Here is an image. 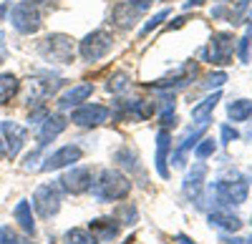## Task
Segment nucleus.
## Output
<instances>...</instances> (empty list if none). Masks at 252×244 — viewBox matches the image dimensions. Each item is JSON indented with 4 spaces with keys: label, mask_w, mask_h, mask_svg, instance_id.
<instances>
[{
    "label": "nucleus",
    "mask_w": 252,
    "mask_h": 244,
    "mask_svg": "<svg viewBox=\"0 0 252 244\" xmlns=\"http://www.w3.org/2000/svg\"><path fill=\"white\" fill-rule=\"evenodd\" d=\"M131 191V181L126 179L121 171L116 169H103L98 174V179L91 184V194L98 201H116V199H126Z\"/></svg>",
    "instance_id": "f257e3e1"
},
{
    "label": "nucleus",
    "mask_w": 252,
    "mask_h": 244,
    "mask_svg": "<svg viewBox=\"0 0 252 244\" xmlns=\"http://www.w3.org/2000/svg\"><path fill=\"white\" fill-rule=\"evenodd\" d=\"M73 51H76L73 38L63 33H53L38 43V53L46 60H51V63H61V66L73 63Z\"/></svg>",
    "instance_id": "f03ea898"
},
{
    "label": "nucleus",
    "mask_w": 252,
    "mask_h": 244,
    "mask_svg": "<svg viewBox=\"0 0 252 244\" xmlns=\"http://www.w3.org/2000/svg\"><path fill=\"white\" fill-rule=\"evenodd\" d=\"M232 53H235V38L232 33H215L209 46L202 51V55L215 66H229L232 63Z\"/></svg>",
    "instance_id": "7ed1b4c3"
},
{
    "label": "nucleus",
    "mask_w": 252,
    "mask_h": 244,
    "mask_svg": "<svg viewBox=\"0 0 252 244\" xmlns=\"http://www.w3.org/2000/svg\"><path fill=\"white\" fill-rule=\"evenodd\" d=\"M10 23L18 33H23V35H31V33H38L40 26H43V20H40V13L35 5L31 3H18L13 5L10 10Z\"/></svg>",
    "instance_id": "20e7f679"
},
{
    "label": "nucleus",
    "mask_w": 252,
    "mask_h": 244,
    "mask_svg": "<svg viewBox=\"0 0 252 244\" xmlns=\"http://www.w3.org/2000/svg\"><path fill=\"white\" fill-rule=\"evenodd\" d=\"M111 46H114L111 33H106V30H94V33H89V35L78 43V53H81L83 60H98V58H103V55L111 51Z\"/></svg>",
    "instance_id": "39448f33"
},
{
    "label": "nucleus",
    "mask_w": 252,
    "mask_h": 244,
    "mask_svg": "<svg viewBox=\"0 0 252 244\" xmlns=\"http://www.w3.org/2000/svg\"><path fill=\"white\" fill-rule=\"evenodd\" d=\"M33 207H35V212L43 217V219L56 217L58 209H61V194H58V189L51 187V184L38 187L35 194H33Z\"/></svg>",
    "instance_id": "423d86ee"
},
{
    "label": "nucleus",
    "mask_w": 252,
    "mask_h": 244,
    "mask_svg": "<svg viewBox=\"0 0 252 244\" xmlns=\"http://www.w3.org/2000/svg\"><path fill=\"white\" fill-rule=\"evenodd\" d=\"M61 189L68 191V194H83L91 189V181H94V169L91 166H76L71 171H66L61 179Z\"/></svg>",
    "instance_id": "0eeeda50"
},
{
    "label": "nucleus",
    "mask_w": 252,
    "mask_h": 244,
    "mask_svg": "<svg viewBox=\"0 0 252 244\" xmlns=\"http://www.w3.org/2000/svg\"><path fill=\"white\" fill-rule=\"evenodd\" d=\"M212 191L222 204H242V201H247V181L245 179H235V181L222 179L217 184H212Z\"/></svg>",
    "instance_id": "6e6552de"
},
{
    "label": "nucleus",
    "mask_w": 252,
    "mask_h": 244,
    "mask_svg": "<svg viewBox=\"0 0 252 244\" xmlns=\"http://www.w3.org/2000/svg\"><path fill=\"white\" fill-rule=\"evenodd\" d=\"M111 116V111L106 106H98V104H83L71 113V121L76 126H101L106 124Z\"/></svg>",
    "instance_id": "1a4fd4ad"
},
{
    "label": "nucleus",
    "mask_w": 252,
    "mask_h": 244,
    "mask_svg": "<svg viewBox=\"0 0 252 244\" xmlns=\"http://www.w3.org/2000/svg\"><path fill=\"white\" fill-rule=\"evenodd\" d=\"M0 131H3V136H5V154L10 159H15L20 154V149H23V144H26L28 129L15 124V121H0Z\"/></svg>",
    "instance_id": "9d476101"
},
{
    "label": "nucleus",
    "mask_w": 252,
    "mask_h": 244,
    "mask_svg": "<svg viewBox=\"0 0 252 244\" xmlns=\"http://www.w3.org/2000/svg\"><path fill=\"white\" fill-rule=\"evenodd\" d=\"M66 124H68V121L63 118L61 113H48L43 121H40V131H38V149H35V151H40L43 146H48L51 141H53L63 129H66Z\"/></svg>",
    "instance_id": "9b49d317"
},
{
    "label": "nucleus",
    "mask_w": 252,
    "mask_h": 244,
    "mask_svg": "<svg viewBox=\"0 0 252 244\" xmlns=\"http://www.w3.org/2000/svg\"><path fill=\"white\" fill-rule=\"evenodd\" d=\"M81 159V149L78 146H63L58 151H53L43 164H40V171H56V169H63V166H68V164H76V161Z\"/></svg>",
    "instance_id": "f8f14e48"
},
{
    "label": "nucleus",
    "mask_w": 252,
    "mask_h": 244,
    "mask_svg": "<svg viewBox=\"0 0 252 244\" xmlns=\"http://www.w3.org/2000/svg\"><path fill=\"white\" fill-rule=\"evenodd\" d=\"M204 176H207V164L204 161H197V164L192 166V171L187 174V179H184V196L189 199V201H199V196H202V187H204Z\"/></svg>",
    "instance_id": "ddd939ff"
},
{
    "label": "nucleus",
    "mask_w": 252,
    "mask_h": 244,
    "mask_svg": "<svg viewBox=\"0 0 252 244\" xmlns=\"http://www.w3.org/2000/svg\"><path fill=\"white\" fill-rule=\"evenodd\" d=\"M197 73V63H187V66H182L179 71H174L169 78H159V81H154V88H182V86H187L189 83V78H192Z\"/></svg>",
    "instance_id": "4468645a"
},
{
    "label": "nucleus",
    "mask_w": 252,
    "mask_h": 244,
    "mask_svg": "<svg viewBox=\"0 0 252 244\" xmlns=\"http://www.w3.org/2000/svg\"><path fill=\"white\" fill-rule=\"evenodd\" d=\"M89 232L96 242H111L119 237V221L116 219H94L91 224H89Z\"/></svg>",
    "instance_id": "2eb2a0df"
},
{
    "label": "nucleus",
    "mask_w": 252,
    "mask_h": 244,
    "mask_svg": "<svg viewBox=\"0 0 252 244\" xmlns=\"http://www.w3.org/2000/svg\"><path fill=\"white\" fill-rule=\"evenodd\" d=\"M91 93H94V86H91V83H78V86L68 88L66 93L58 98V106H61L63 111L71 108V106H81V101H86Z\"/></svg>",
    "instance_id": "dca6fc26"
},
{
    "label": "nucleus",
    "mask_w": 252,
    "mask_h": 244,
    "mask_svg": "<svg viewBox=\"0 0 252 244\" xmlns=\"http://www.w3.org/2000/svg\"><path fill=\"white\" fill-rule=\"evenodd\" d=\"M207 124H209V121H202V124H199V126H197L192 134H189V136L182 141V146L177 149V154H174V159H172L177 169H182V166H184V156H187L189 151H192V149L197 146V138H202V136H204V131H207Z\"/></svg>",
    "instance_id": "f3484780"
},
{
    "label": "nucleus",
    "mask_w": 252,
    "mask_h": 244,
    "mask_svg": "<svg viewBox=\"0 0 252 244\" xmlns=\"http://www.w3.org/2000/svg\"><path fill=\"white\" fill-rule=\"evenodd\" d=\"M61 86V81H31V91H28V104H40L43 98H48L51 93H56V88Z\"/></svg>",
    "instance_id": "a211bd4d"
},
{
    "label": "nucleus",
    "mask_w": 252,
    "mask_h": 244,
    "mask_svg": "<svg viewBox=\"0 0 252 244\" xmlns=\"http://www.w3.org/2000/svg\"><path fill=\"white\" fill-rule=\"evenodd\" d=\"M166 154H169V134H166V129L159 131L157 136V171L161 179L169 176V166H166Z\"/></svg>",
    "instance_id": "6ab92c4d"
},
{
    "label": "nucleus",
    "mask_w": 252,
    "mask_h": 244,
    "mask_svg": "<svg viewBox=\"0 0 252 244\" xmlns=\"http://www.w3.org/2000/svg\"><path fill=\"white\" fill-rule=\"evenodd\" d=\"M136 15H139V10H136L134 5L119 3V5L114 8V23H116L121 30H129V28H134V23H136Z\"/></svg>",
    "instance_id": "aec40b11"
},
{
    "label": "nucleus",
    "mask_w": 252,
    "mask_h": 244,
    "mask_svg": "<svg viewBox=\"0 0 252 244\" xmlns=\"http://www.w3.org/2000/svg\"><path fill=\"white\" fill-rule=\"evenodd\" d=\"M209 224H215L220 229H227V232H237L242 227V219L235 217V214H229V212L217 209V212H209Z\"/></svg>",
    "instance_id": "412c9836"
},
{
    "label": "nucleus",
    "mask_w": 252,
    "mask_h": 244,
    "mask_svg": "<svg viewBox=\"0 0 252 244\" xmlns=\"http://www.w3.org/2000/svg\"><path fill=\"white\" fill-rule=\"evenodd\" d=\"M13 217H15V221H18V224L23 227L31 237L35 234V221H33V214H31V204H28V201H18L15 209H13Z\"/></svg>",
    "instance_id": "4be33fe9"
},
{
    "label": "nucleus",
    "mask_w": 252,
    "mask_h": 244,
    "mask_svg": "<svg viewBox=\"0 0 252 244\" xmlns=\"http://www.w3.org/2000/svg\"><path fill=\"white\" fill-rule=\"evenodd\" d=\"M222 101V93H212V96H207L202 104H197L194 108H192V116L197 118V121H207L209 116H212V111L217 108V104Z\"/></svg>",
    "instance_id": "5701e85b"
},
{
    "label": "nucleus",
    "mask_w": 252,
    "mask_h": 244,
    "mask_svg": "<svg viewBox=\"0 0 252 244\" xmlns=\"http://www.w3.org/2000/svg\"><path fill=\"white\" fill-rule=\"evenodd\" d=\"M227 113L232 121H247L252 116V101L237 98V101H229L227 104Z\"/></svg>",
    "instance_id": "b1692460"
},
{
    "label": "nucleus",
    "mask_w": 252,
    "mask_h": 244,
    "mask_svg": "<svg viewBox=\"0 0 252 244\" xmlns=\"http://www.w3.org/2000/svg\"><path fill=\"white\" fill-rule=\"evenodd\" d=\"M18 93V78L13 73H0V106Z\"/></svg>",
    "instance_id": "393cba45"
},
{
    "label": "nucleus",
    "mask_w": 252,
    "mask_h": 244,
    "mask_svg": "<svg viewBox=\"0 0 252 244\" xmlns=\"http://www.w3.org/2000/svg\"><path fill=\"white\" fill-rule=\"evenodd\" d=\"M63 242L66 244H96V239L91 237L89 229H68L63 234Z\"/></svg>",
    "instance_id": "a878e982"
},
{
    "label": "nucleus",
    "mask_w": 252,
    "mask_h": 244,
    "mask_svg": "<svg viewBox=\"0 0 252 244\" xmlns=\"http://www.w3.org/2000/svg\"><path fill=\"white\" fill-rule=\"evenodd\" d=\"M106 88H109V93H121V91H126V88H129V76H126V73L111 76L109 83H106Z\"/></svg>",
    "instance_id": "bb28decb"
},
{
    "label": "nucleus",
    "mask_w": 252,
    "mask_h": 244,
    "mask_svg": "<svg viewBox=\"0 0 252 244\" xmlns=\"http://www.w3.org/2000/svg\"><path fill=\"white\" fill-rule=\"evenodd\" d=\"M217 151V144H215V141L212 138H202V144H197L194 146V156L202 161V159H207V156H212Z\"/></svg>",
    "instance_id": "cd10ccee"
},
{
    "label": "nucleus",
    "mask_w": 252,
    "mask_h": 244,
    "mask_svg": "<svg viewBox=\"0 0 252 244\" xmlns=\"http://www.w3.org/2000/svg\"><path fill=\"white\" fill-rule=\"evenodd\" d=\"M250 3H252V0H237V3H235V10L229 13V23L237 26V23H240V18L245 15V10L250 8Z\"/></svg>",
    "instance_id": "c85d7f7f"
},
{
    "label": "nucleus",
    "mask_w": 252,
    "mask_h": 244,
    "mask_svg": "<svg viewBox=\"0 0 252 244\" xmlns=\"http://www.w3.org/2000/svg\"><path fill=\"white\" fill-rule=\"evenodd\" d=\"M166 18H169V10H161V13H157V15H152V20H149V23H146L144 28H141V33L139 35H146V33H152L157 26H161V20H166Z\"/></svg>",
    "instance_id": "c756f323"
},
{
    "label": "nucleus",
    "mask_w": 252,
    "mask_h": 244,
    "mask_svg": "<svg viewBox=\"0 0 252 244\" xmlns=\"http://www.w3.org/2000/svg\"><path fill=\"white\" fill-rule=\"evenodd\" d=\"M0 244H26L10 227H0Z\"/></svg>",
    "instance_id": "7c9ffc66"
},
{
    "label": "nucleus",
    "mask_w": 252,
    "mask_h": 244,
    "mask_svg": "<svg viewBox=\"0 0 252 244\" xmlns=\"http://www.w3.org/2000/svg\"><path fill=\"white\" fill-rule=\"evenodd\" d=\"M250 43H252V35L245 33V38H240V60L242 63H247V58H250Z\"/></svg>",
    "instance_id": "2f4dec72"
},
{
    "label": "nucleus",
    "mask_w": 252,
    "mask_h": 244,
    "mask_svg": "<svg viewBox=\"0 0 252 244\" xmlns=\"http://www.w3.org/2000/svg\"><path fill=\"white\" fill-rule=\"evenodd\" d=\"M227 83V73H212V76H209L207 78V88H220V86H224Z\"/></svg>",
    "instance_id": "473e14b6"
},
{
    "label": "nucleus",
    "mask_w": 252,
    "mask_h": 244,
    "mask_svg": "<svg viewBox=\"0 0 252 244\" xmlns=\"http://www.w3.org/2000/svg\"><path fill=\"white\" fill-rule=\"evenodd\" d=\"M116 217H124L126 221H124V224H134V221H136V209L134 207H129V204H124L121 209H119V214Z\"/></svg>",
    "instance_id": "72a5a7b5"
},
{
    "label": "nucleus",
    "mask_w": 252,
    "mask_h": 244,
    "mask_svg": "<svg viewBox=\"0 0 252 244\" xmlns=\"http://www.w3.org/2000/svg\"><path fill=\"white\" fill-rule=\"evenodd\" d=\"M237 138H240V134L232 126H222V141L224 144H232V141H237Z\"/></svg>",
    "instance_id": "f704fd0d"
},
{
    "label": "nucleus",
    "mask_w": 252,
    "mask_h": 244,
    "mask_svg": "<svg viewBox=\"0 0 252 244\" xmlns=\"http://www.w3.org/2000/svg\"><path fill=\"white\" fill-rule=\"evenodd\" d=\"M174 124H177L174 111H161V126H164V129H169V126H174Z\"/></svg>",
    "instance_id": "c9c22d12"
},
{
    "label": "nucleus",
    "mask_w": 252,
    "mask_h": 244,
    "mask_svg": "<svg viewBox=\"0 0 252 244\" xmlns=\"http://www.w3.org/2000/svg\"><path fill=\"white\" fill-rule=\"evenodd\" d=\"M126 3H129V5H134V8L141 13V10H146V8H149V5L154 3V0H126Z\"/></svg>",
    "instance_id": "e433bc0d"
},
{
    "label": "nucleus",
    "mask_w": 252,
    "mask_h": 244,
    "mask_svg": "<svg viewBox=\"0 0 252 244\" xmlns=\"http://www.w3.org/2000/svg\"><path fill=\"white\" fill-rule=\"evenodd\" d=\"M5 58V33H0V60Z\"/></svg>",
    "instance_id": "4c0bfd02"
},
{
    "label": "nucleus",
    "mask_w": 252,
    "mask_h": 244,
    "mask_svg": "<svg viewBox=\"0 0 252 244\" xmlns=\"http://www.w3.org/2000/svg\"><path fill=\"white\" fill-rule=\"evenodd\" d=\"M202 3H204V0H187L184 8H197V5H202Z\"/></svg>",
    "instance_id": "58836bf2"
},
{
    "label": "nucleus",
    "mask_w": 252,
    "mask_h": 244,
    "mask_svg": "<svg viewBox=\"0 0 252 244\" xmlns=\"http://www.w3.org/2000/svg\"><path fill=\"white\" fill-rule=\"evenodd\" d=\"M177 242H182V244H194L192 239H189L187 234H177Z\"/></svg>",
    "instance_id": "ea45409f"
},
{
    "label": "nucleus",
    "mask_w": 252,
    "mask_h": 244,
    "mask_svg": "<svg viewBox=\"0 0 252 244\" xmlns=\"http://www.w3.org/2000/svg\"><path fill=\"white\" fill-rule=\"evenodd\" d=\"M5 156V144H3V138H0V159Z\"/></svg>",
    "instance_id": "a19ab883"
},
{
    "label": "nucleus",
    "mask_w": 252,
    "mask_h": 244,
    "mask_svg": "<svg viewBox=\"0 0 252 244\" xmlns=\"http://www.w3.org/2000/svg\"><path fill=\"white\" fill-rule=\"evenodd\" d=\"M23 3H31V5H38V3H43V0H23Z\"/></svg>",
    "instance_id": "79ce46f5"
},
{
    "label": "nucleus",
    "mask_w": 252,
    "mask_h": 244,
    "mask_svg": "<svg viewBox=\"0 0 252 244\" xmlns=\"http://www.w3.org/2000/svg\"><path fill=\"white\" fill-rule=\"evenodd\" d=\"M247 138H252V124H250V129H247Z\"/></svg>",
    "instance_id": "37998d69"
},
{
    "label": "nucleus",
    "mask_w": 252,
    "mask_h": 244,
    "mask_svg": "<svg viewBox=\"0 0 252 244\" xmlns=\"http://www.w3.org/2000/svg\"><path fill=\"white\" fill-rule=\"evenodd\" d=\"M247 244H252V237H250V239H247Z\"/></svg>",
    "instance_id": "c03bdc74"
}]
</instances>
